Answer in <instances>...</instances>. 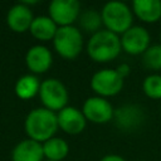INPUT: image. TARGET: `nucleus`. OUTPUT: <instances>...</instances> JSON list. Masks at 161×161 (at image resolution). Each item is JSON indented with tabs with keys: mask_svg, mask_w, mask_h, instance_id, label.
Listing matches in <instances>:
<instances>
[{
	"mask_svg": "<svg viewBox=\"0 0 161 161\" xmlns=\"http://www.w3.org/2000/svg\"><path fill=\"white\" fill-rule=\"evenodd\" d=\"M25 132L30 140L45 142L54 137L58 130V117L55 112L47 108L31 109L25 118Z\"/></svg>",
	"mask_w": 161,
	"mask_h": 161,
	"instance_id": "nucleus-1",
	"label": "nucleus"
},
{
	"mask_svg": "<svg viewBox=\"0 0 161 161\" xmlns=\"http://www.w3.org/2000/svg\"><path fill=\"white\" fill-rule=\"evenodd\" d=\"M121 39L109 30L96 31L87 44V53L91 59L98 63H107L116 59L121 52Z\"/></svg>",
	"mask_w": 161,
	"mask_h": 161,
	"instance_id": "nucleus-2",
	"label": "nucleus"
},
{
	"mask_svg": "<svg viewBox=\"0 0 161 161\" xmlns=\"http://www.w3.org/2000/svg\"><path fill=\"white\" fill-rule=\"evenodd\" d=\"M102 23L107 30L114 34H123L132 26V11L122 1H108L101 11Z\"/></svg>",
	"mask_w": 161,
	"mask_h": 161,
	"instance_id": "nucleus-3",
	"label": "nucleus"
},
{
	"mask_svg": "<svg viewBox=\"0 0 161 161\" xmlns=\"http://www.w3.org/2000/svg\"><path fill=\"white\" fill-rule=\"evenodd\" d=\"M53 44L60 57L65 59H74L83 49V36L82 33L73 25L60 26L55 33Z\"/></svg>",
	"mask_w": 161,
	"mask_h": 161,
	"instance_id": "nucleus-4",
	"label": "nucleus"
},
{
	"mask_svg": "<svg viewBox=\"0 0 161 161\" xmlns=\"http://www.w3.org/2000/svg\"><path fill=\"white\" fill-rule=\"evenodd\" d=\"M39 97L44 108L53 112L63 109L68 103V91L65 86L55 78H48L40 83Z\"/></svg>",
	"mask_w": 161,
	"mask_h": 161,
	"instance_id": "nucleus-5",
	"label": "nucleus"
},
{
	"mask_svg": "<svg viewBox=\"0 0 161 161\" xmlns=\"http://www.w3.org/2000/svg\"><path fill=\"white\" fill-rule=\"evenodd\" d=\"M91 88L102 97H112L123 88V77L116 69H101L92 75Z\"/></svg>",
	"mask_w": 161,
	"mask_h": 161,
	"instance_id": "nucleus-6",
	"label": "nucleus"
},
{
	"mask_svg": "<svg viewBox=\"0 0 161 161\" xmlns=\"http://www.w3.org/2000/svg\"><path fill=\"white\" fill-rule=\"evenodd\" d=\"M80 4L77 0H53L49 4L50 19L60 26L72 25L79 15Z\"/></svg>",
	"mask_w": 161,
	"mask_h": 161,
	"instance_id": "nucleus-7",
	"label": "nucleus"
},
{
	"mask_svg": "<svg viewBox=\"0 0 161 161\" xmlns=\"http://www.w3.org/2000/svg\"><path fill=\"white\" fill-rule=\"evenodd\" d=\"M84 117L93 123H106L114 117L112 104L103 97H89L82 109Z\"/></svg>",
	"mask_w": 161,
	"mask_h": 161,
	"instance_id": "nucleus-8",
	"label": "nucleus"
},
{
	"mask_svg": "<svg viewBox=\"0 0 161 161\" xmlns=\"http://www.w3.org/2000/svg\"><path fill=\"white\" fill-rule=\"evenodd\" d=\"M150 34L143 26H131L126 33L122 34L121 47L122 49L132 55L143 54L150 47Z\"/></svg>",
	"mask_w": 161,
	"mask_h": 161,
	"instance_id": "nucleus-9",
	"label": "nucleus"
},
{
	"mask_svg": "<svg viewBox=\"0 0 161 161\" xmlns=\"http://www.w3.org/2000/svg\"><path fill=\"white\" fill-rule=\"evenodd\" d=\"M58 126L68 135H78L86 128V117L82 111L75 107L67 106L57 114Z\"/></svg>",
	"mask_w": 161,
	"mask_h": 161,
	"instance_id": "nucleus-10",
	"label": "nucleus"
},
{
	"mask_svg": "<svg viewBox=\"0 0 161 161\" xmlns=\"http://www.w3.org/2000/svg\"><path fill=\"white\" fill-rule=\"evenodd\" d=\"M116 125L122 131H133L138 128L145 118L143 109L136 104H125L114 111Z\"/></svg>",
	"mask_w": 161,
	"mask_h": 161,
	"instance_id": "nucleus-11",
	"label": "nucleus"
},
{
	"mask_svg": "<svg viewBox=\"0 0 161 161\" xmlns=\"http://www.w3.org/2000/svg\"><path fill=\"white\" fill-rule=\"evenodd\" d=\"M53 62L50 50L44 45H33L25 54V63L30 72L40 74L47 72Z\"/></svg>",
	"mask_w": 161,
	"mask_h": 161,
	"instance_id": "nucleus-12",
	"label": "nucleus"
},
{
	"mask_svg": "<svg viewBox=\"0 0 161 161\" xmlns=\"http://www.w3.org/2000/svg\"><path fill=\"white\" fill-rule=\"evenodd\" d=\"M34 20L31 10L23 3L13 5L6 15V23L9 28L15 33H24L30 29V25Z\"/></svg>",
	"mask_w": 161,
	"mask_h": 161,
	"instance_id": "nucleus-13",
	"label": "nucleus"
},
{
	"mask_svg": "<svg viewBox=\"0 0 161 161\" xmlns=\"http://www.w3.org/2000/svg\"><path fill=\"white\" fill-rule=\"evenodd\" d=\"M43 145L34 140L20 141L11 152L13 161H43Z\"/></svg>",
	"mask_w": 161,
	"mask_h": 161,
	"instance_id": "nucleus-14",
	"label": "nucleus"
},
{
	"mask_svg": "<svg viewBox=\"0 0 161 161\" xmlns=\"http://www.w3.org/2000/svg\"><path fill=\"white\" fill-rule=\"evenodd\" d=\"M132 10L136 16L145 23H155L161 18L160 0H133Z\"/></svg>",
	"mask_w": 161,
	"mask_h": 161,
	"instance_id": "nucleus-15",
	"label": "nucleus"
},
{
	"mask_svg": "<svg viewBox=\"0 0 161 161\" xmlns=\"http://www.w3.org/2000/svg\"><path fill=\"white\" fill-rule=\"evenodd\" d=\"M58 28L57 24L50 19V16L40 15L34 18L29 31L31 35L39 40H53Z\"/></svg>",
	"mask_w": 161,
	"mask_h": 161,
	"instance_id": "nucleus-16",
	"label": "nucleus"
},
{
	"mask_svg": "<svg viewBox=\"0 0 161 161\" xmlns=\"http://www.w3.org/2000/svg\"><path fill=\"white\" fill-rule=\"evenodd\" d=\"M39 79L33 74H25L20 77L15 83V93L20 99H30L39 93Z\"/></svg>",
	"mask_w": 161,
	"mask_h": 161,
	"instance_id": "nucleus-17",
	"label": "nucleus"
},
{
	"mask_svg": "<svg viewBox=\"0 0 161 161\" xmlns=\"http://www.w3.org/2000/svg\"><path fill=\"white\" fill-rule=\"evenodd\" d=\"M69 151L68 143L60 137H52L50 140L43 143V152L47 160L50 161H62Z\"/></svg>",
	"mask_w": 161,
	"mask_h": 161,
	"instance_id": "nucleus-18",
	"label": "nucleus"
},
{
	"mask_svg": "<svg viewBox=\"0 0 161 161\" xmlns=\"http://www.w3.org/2000/svg\"><path fill=\"white\" fill-rule=\"evenodd\" d=\"M142 63L148 69H161V44L148 47V49L142 54Z\"/></svg>",
	"mask_w": 161,
	"mask_h": 161,
	"instance_id": "nucleus-19",
	"label": "nucleus"
},
{
	"mask_svg": "<svg viewBox=\"0 0 161 161\" xmlns=\"http://www.w3.org/2000/svg\"><path fill=\"white\" fill-rule=\"evenodd\" d=\"M142 89L145 94L153 99H161V75L151 74L143 79Z\"/></svg>",
	"mask_w": 161,
	"mask_h": 161,
	"instance_id": "nucleus-20",
	"label": "nucleus"
},
{
	"mask_svg": "<svg viewBox=\"0 0 161 161\" xmlns=\"http://www.w3.org/2000/svg\"><path fill=\"white\" fill-rule=\"evenodd\" d=\"M79 23H80V26L87 30V31H94L99 29L101 24H102V16L99 13H97L96 10H86L80 18H79Z\"/></svg>",
	"mask_w": 161,
	"mask_h": 161,
	"instance_id": "nucleus-21",
	"label": "nucleus"
},
{
	"mask_svg": "<svg viewBox=\"0 0 161 161\" xmlns=\"http://www.w3.org/2000/svg\"><path fill=\"white\" fill-rule=\"evenodd\" d=\"M118 73H119V75L121 77H126V75H128L130 74V65L128 64H126V63H122V64H119L118 65V68L116 69Z\"/></svg>",
	"mask_w": 161,
	"mask_h": 161,
	"instance_id": "nucleus-22",
	"label": "nucleus"
},
{
	"mask_svg": "<svg viewBox=\"0 0 161 161\" xmlns=\"http://www.w3.org/2000/svg\"><path fill=\"white\" fill-rule=\"evenodd\" d=\"M99 161H126V160L119 155H106Z\"/></svg>",
	"mask_w": 161,
	"mask_h": 161,
	"instance_id": "nucleus-23",
	"label": "nucleus"
},
{
	"mask_svg": "<svg viewBox=\"0 0 161 161\" xmlns=\"http://www.w3.org/2000/svg\"><path fill=\"white\" fill-rule=\"evenodd\" d=\"M140 161H145V160H140Z\"/></svg>",
	"mask_w": 161,
	"mask_h": 161,
	"instance_id": "nucleus-24",
	"label": "nucleus"
},
{
	"mask_svg": "<svg viewBox=\"0 0 161 161\" xmlns=\"http://www.w3.org/2000/svg\"><path fill=\"white\" fill-rule=\"evenodd\" d=\"M160 39H161V34H160Z\"/></svg>",
	"mask_w": 161,
	"mask_h": 161,
	"instance_id": "nucleus-25",
	"label": "nucleus"
},
{
	"mask_svg": "<svg viewBox=\"0 0 161 161\" xmlns=\"http://www.w3.org/2000/svg\"><path fill=\"white\" fill-rule=\"evenodd\" d=\"M47 161H50V160H47Z\"/></svg>",
	"mask_w": 161,
	"mask_h": 161,
	"instance_id": "nucleus-26",
	"label": "nucleus"
}]
</instances>
